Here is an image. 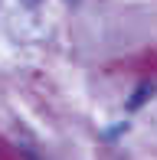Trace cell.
Here are the masks:
<instances>
[]
</instances>
